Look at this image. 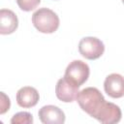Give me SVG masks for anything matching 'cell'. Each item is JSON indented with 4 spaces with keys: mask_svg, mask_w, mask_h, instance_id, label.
Returning <instances> with one entry per match:
<instances>
[{
    "mask_svg": "<svg viewBox=\"0 0 124 124\" xmlns=\"http://www.w3.org/2000/svg\"><path fill=\"white\" fill-rule=\"evenodd\" d=\"M77 102L83 111L95 119H97L107 105V101L103 94L96 87H86L79 91Z\"/></svg>",
    "mask_w": 124,
    "mask_h": 124,
    "instance_id": "1",
    "label": "cell"
},
{
    "mask_svg": "<svg viewBox=\"0 0 124 124\" xmlns=\"http://www.w3.org/2000/svg\"><path fill=\"white\" fill-rule=\"evenodd\" d=\"M32 23L41 33L50 34L59 27V17L50 9L41 8L32 15Z\"/></svg>",
    "mask_w": 124,
    "mask_h": 124,
    "instance_id": "2",
    "label": "cell"
},
{
    "mask_svg": "<svg viewBox=\"0 0 124 124\" xmlns=\"http://www.w3.org/2000/svg\"><path fill=\"white\" fill-rule=\"evenodd\" d=\"M89 74L90 70L85 62L81 60H74L67 66L64 78L74 85L79 87L88 79Z\"/></svg>",
    "mask_w": 124,
    "mask_h": 124,
    "instance_id": "3",
    "label": "cell"
},
{
    "mask_svg": "<svg viewBox=\"0 0 124 124\" xmlns=\"http://www.w3.org/2000/svg\"><path fill=\"white\" fill-rule=\"evenodd\" d=\"M78 51L84 58L95 60L103 55L105 46L96 37H84L78 43Z\"/></svg>",
    "mask_w": 124,
    "mask_h": 124,
    "instance_id": "4",
    "label": "cell"
},
{
    "mask_svg": "<svg viewBox=\"0 0 124 124\" xmlns=\"http://www.w3.org/2000/svg\"><path fill=\"white\" fill-rule=\"evenodd\" d=\"M78 92V87L68 81L65 78L58 79L55 86L56 97L64 103L74 102L77 99Z\"/></svg>",
    "mask_w": 124,
    "mask_h": 124,
    "instance_id": "5",
    "label": "cell"
},
{
    "mask_svg": "<svg viewBox=\"0 0 124 124\" xmlns=\"http://www.w3.org/2000/svg\"><path fill=\"white\" fill-rule=\"evenodd\" d=\"M104 89L111 98H122L124 96V78L119 74L108 75L104 81Z\"/></svg>",
    "mask_w": 124,
    "mask_h": 124,
    "instance_id": "6",
    "label": "cell"
},
{
    "mask_svg": "<svg viewBox=\"0 0 124 124\" xmlns=\"http://www.w3.org/2000/svg\"><path fill=\"white\" fill-rule=\"evenodd\" d=\"M38 114L41 122L44 124H63L65 122L63 110L56 106H44L40 108Z\"/></svg>",
    "mask_w": 124,
    "mask_h": 124,
    "instance_id": "7",
    "label": "cell"
},
{
    "mask_svg": "<svg viewBox=\"0 0 124 124\" xmlns=\"http://www.w3.org/2000/svg\"><path fill=\"white\" fill-rule=\"evenodd\" d=\"M40 99L37 89L31 86L21 87L16 93V103L19 107L29 108L37 105Z\"/></svg>",
    "mask_w": 124,
    "mask_h": 124,
    "instance_id": "8",
    "label": "cell"
},
{
    "mask_svg": "<svg viewBox=\"0 0 124 124\" xmlns=\"http://www.w3.org/2000/svg\"><path fill=\"white\" fill-rule=\"evenodd\" d=\"M18 26L16 15L9 9H1L0 11V34L8 35L14 33Z\"/></svg>",
    "mask_w": 124,
    "mask_h": 124,
    "instance_id": "9",
    "label": "cell"
},
{
    "mask_svg": "<svg viewBox=\"0 0 124 124\" xmlns=\"http://www.w3.org/2000/svg\"><path fill=\"white\" fill-rule=\"evenodd\" d=\"M122 116L120 108L110 102H107L106 107L103 108L99 116L97 117V120L104 124H113L120 121Z\"/></svg>",
    "mask_w": 124,
    "mask_h": 124,
    "instance_id": "10",
    "label": "cell"
},
{
    "mask_svg": "<svg viewBox=\"0 0 124 124\" xmlns=\"http://www.w3.org/2000/svg\"><path fill=\"white\" fill-rule=\"evenodd\" d=\"M12 124H32L33 117L32 114L27 111H20L13 115L11 119Z\"/></svg>",
    "mask_w": 124,
    "mask_h": 124,
    "instance_id": "11",
    "label": "cell"
},
{
    "mask_svg": "<svg viewBox=\"0 0 124 124\" xmlns=\"http://www.w3.org/2000/svg\"><path fill=\"white\" fill-rule=\"evenodd\" d=\"M16 1L19 9L24 12H30L35 10L41 3V0H16Z\"/></svg>",
    "mask_w": 124,
    "mask_h": 124,
    "instance_id": "12",
    "label": "cell"
},
{
    "mask_svg": "<svg viewBox=\"0 0 124 124\" xmlns=\"http://www.w3.org/2000/svg\"><path fill=\"white\" fill-rule=\"evenodd\" d=\"M10 99L4 92H1V102H0V114H4L10 108Z\"/></svg>",
    "mask_w": 124,
    "mask_h": 124,
    "instance_id": "13",
    "label": "cell"
},
{
    "mask_svg": "<svg viewBox=\"0 0 124 124\" xmlns=\"http://www.w3.org/2000/svg\"><path fill=\"white\" fill-rule=\"evenodd\" d=\"M122 2H123V4H124V0H122Z\"/></svg>",
    "mask_w": 124,
    "mask_h": 124,
    "instance_id": "14",
    "label": "cell"
}]
</instances>
